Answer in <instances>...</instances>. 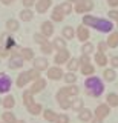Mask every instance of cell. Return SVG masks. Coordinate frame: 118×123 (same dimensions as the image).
Listing matches in <instances>:
<instances>
[{
  "label": "cell",
  "mask_w": 118,
  "mask_h": 123,
  "mask_svg": "<svg viewBox=\"0 0 118 123\" xmlns=\"http://www.w3.org/2000/svg\"><path fill=\"white\" fill-rule=\"evenodd\" d=\"M66 17V15L63 14V11L60 9V5H57L52 8V14H51V22H55V23H60L63 22V18Z\"/></svg>",
  "instance_id": "e0dca14e"
},
{
  "label": "cell",
  "mask_w": 118,
  "mask_h": 123,
  "mask_svg": "<svg viewBox=\"0 0 118 123\" xmlns=\"http://www.w3.org/2000/svg\"><path fill=\"white\" fill-rule=\"evenodd\" d=\"M37 79H40V71H37L35 68H32V69L20 72L18 77H17V80H16V85H17V88H25L28 83L35 82Z\"/></svg>",
  "instance_id": "3957f363"
},
{
  "label": "cell",
  "mask_w": 118,
  "mask_h": 123,
  "mask_svg": "<svg viewBox=\"0 0 118 123\" xmlns=\"http://www.w3.org/2000/svg\"><path fill=\"white\" fill-rule=\"evenodd\" d=\"M97 49H98V52H104L106 54V51H107V49H109V46H107V43H106V40H100V42H98V43H97Z\"/></svg>",
  "instance_id": "b9f144b4"
},
{
  "label": "cell",
  "mask_w": 118,
  "mask_h": 123,
  "mask_svg": "<svg viewBox=\"0 0 118 123\" xmlns=\"http://www.w3.org/2000/svg\"><path fill=\"white\" fill-rule=\"evenodd\" d=\"M58 91H60V92H63V94H64V95H67V97L74 98V97H77V95H78L80 88L77 86V85H66V86L60 88Z\"/></svg>",
  "instance_id": "4fadbf2b"
},
{
  "label": "cell",
  "mask_w": 118,
  "mask_h": 123,
  "mask_svg": "<svg viewBox=\"0 0 118 123\" xmlns=\"http://www.w3.org/2000/svg\"><path fill=\"white\" fill-rule=\"evenodd\" d=\"M62 37L64 38V40H72V38L75 37V28H74V26H71V25L63 26V29H62Z\"/></svg>",
  "instance_id": "d6986e66"
},
{
  "label": "cell",
  "mask_w": 118,
  "mask_h": 123,
  "mask_svg": "<svg viewBox=\"0 0 118 123\" xmlns=\"http://www.w3.org/2000/svg\"><path fill=\"white\" fill-rule=\"evenodd\" d=\"M5 46L9 49V51H14V49L17 48V45H16V40H14L12 37H8V38H6V43H5Z\"/></svg>",
  "instance_id": "60d3db41"
},
{
  "label": "cell",
  "mask_w": 118,
  "mask_h": 123,
  "mask_svg": "<svg viewBox=\"0 0 118 123\" xmlns=\"http://www.w3.org/2000/svg\"><path fill=\"white\" fill-rule=\"evenodd\" d=\"M109 114H110V106L107 105V103H101V105H98L97 108H95V111H94L95 117H100V118H103V120H104Z\"/></svg>",
  "instance_id": "8fae6325"
},
{
  "label": "cell",
  "mask_w": 118,
  "mask_h": 123,
  "mask_svg": "<svg viewBox=\"0 0 118 123\" xmlns=\"http://www.w3.org/2000/svg\"><path fill=\"white\" fill-rule=\"evenodd\" d=\"M34 6H35V11L39 14H45L52 6V0H37V3Z\"/></svg>",
  "instance_id": "9a60e30c"
},
{
  "label": "cell",
  "mask_w": 118,
  "mask_h": 123,
  "mask_svg": "<svg viewBox=\"0 0 118 123\" xmlns=\"http://www.w3.org/2000/svg\"><path fill=\"white\" fill-rule=\"evenodd\" d=\"M60 9L63 11V14H64V15H69L72 11H74V5H72L71 2H67V0H66V2L60 3Z\"/></svg>",
  "instance_id": "e575fe53"
},
{
  "label": "cell",
  "mask_w": 118,
  "mask_h": 123,
  "mask_svg": "<svg viewBox=\"0 0 118 123\" xmlns=\"http://www.w3.org/2000/svg\"><path fill=\"white\" fill-rule=\"evenodd\" d=\"M84 89H86V94L90 95V97H100L104 92V83H103L100 77L90 75V77H86L84 80Z\"/></svg>",
  "instance_id": "7a4b0ae2"
},
{
  "label": "cell",
  "mask_w": 118,
  "mask_h": 123,
  "mask_svg": "<svg viewBox=\"0 0 118 123\" xmlns=\"http://www.w3.org/2000/svg\"><path fill=\"white\" fill-rule=\"evenodd\" d=\"M11 86H12V80L9 79V75L0 72V94H8Z\"/></svg>",
  "instance_id": "52a82bcc"
},
{
  "label": "cell",
  "mask_w": 118,
  "mask_h": 123,
  "mask_svg": "<svg viewBox=\"0 0 118 123\" xmlns=\"http://www.w3.org/2000/svg\"><path fill=\"white\" fill-rule=\"evenodd\" d=\"M117 28H118V18H117Z\"/></svg>",
  "instance_id": "db71d44e"
},
{
  "label": "cell",
  "mask_w": 118,
  "mask_h": 123,
  "mask_svg": "<svg viewBox=\"0 0 118 123\" xmlns=\"http://www.w3.org/2000/svg\"><path fill=\"white\" fill-rule=\"evenodd\" d=\"M106 103H107L110 108H118V94L109 92V94L106 95Z\"/></svg>",
  "instance_id": "f546056e"
},
{
  "label": "cell",
  "mask_w": 118,
  "mask_h": 123,
  "mask_svg": "<svg viewBox=\"0 0 118 123\" xmlns=\"http://www.w3.org/2000/svg\"><path fill=\"white\" fill-rule=\"evenodd\" d=\"M26 109H28V112L32 114V115H40L41 112H43V106H41L40 103H37V102H34L32 105H29Z\"/></svg>",
  "instance_id": "4316f807"
},
{
  "label": "cell",
  "mask_w": 118,
  "mask_h": 123,
  "mask_svg": "<svg viewBox=\"0 0 118 123\" xmlns=\"http://www.w3.org/2000/svg\"><path fill=\"white\" fill-rule=\"evenodd\" d=\"M34 62V68L37 69V71H48V68H49V62H48V59L46 57H35V59L32 60Z\"/></svg>",
  "instance_id": "5bb4252c"
},
{
  "label": "cell",
  "mask_w": 118,
  "mask_h": 123,
  "mask_svg": "<svg viewBox=\"0 0 118 123\" xmlns=\"http://www.w3.org/2000/svg\"><path fill=\"white\" fill-rule=\"evenodd\" d=\"M83 108H84V102H83L80 97H74V98H72V103H71V109L72 111L78 112V111H81Z\"/></svg>",
  "instance_id": "4dcf8cb0"
},
{
  "label": "cell",
  "mask_w": 118,
  "mask_h": 123,
  "mask_svg": "<svg viewBox=\"0 0 118 123\" xmlns=\"http://www.w3.org/2000/svg\"><path fill=\"white\" fill-rule=\"evenodd\" d=\"M0 105H2V98H0Z\"/></svg>",
  "instance_id": "11a10c76"
},
{
  "label": "cell",
  "mask_w": 118,
  "mask_h": 123,
  "mask_svg": "<svg viewBox=\"0 0 118 123\" xmlns=\"http://www.w3.org/2000/svg\"><path fill=\"white\" fill-rule=\"evenodd\" d=\"M83 25L94 28L98 32H104L109 34L113 31V22L109 18H101V17H95L92 14H84L83 15Z\"/></svg>",
  "instance_id": "6da1fadb"
},
{
  "label": "cell",
  "mask_w": 118,
  "mask_h": 123,
  "mask_svg": "<svg viewBox=\"0 0 118 123\" xmlns=\"http://www.w3.org/2000/svg\"><path fill=\"white\" fill-rule=\"evenodd\" d=\"M34 42L39 43V45H43V43H46V42H49V40H48V37H45L41 32H35L34 34Z\"/></svg>",
  "instance_id": "f35d334b"
},
{
  "label": "cell",
  "mask_w": 118,
  "mask_h": 123,
  "mask_svg": "<svg viewBox=\"0 0 118 123\" xmlns=\"http://www.w3.org/2000/svg\"><path fill=\"white\" fill-rule=\"evenodd\" d=\"M32 18H34V12L29 8H25V9L20 11V20L22 22H31Z\"/></svg>",
  "instance_id": "1f68e13d"
},
{
  "label": "cell",
  "mask_w": 118,
  "mask_h": 123,
  "mask_svg": "<svg viewBox=\"0 0 118 123\" xmlns=\"http://www.w3.org/2000/svg\"><path fill=\"white\" fill-rule=\"evenodd\" d=\"M103 80L104 82H115L117 80V71L113 68H106L103 71Z\"/></svg>",
  "instance_id": "ac0fdd59"
},
{
  "label": "cell",
  "mask_w": 118,
  "mask_h": 123,
  "mask_svg": "<svg viewBox=\"0 0 118 123\" xmlns=\"http://www.w3.org/2000/svg\"><path fill=\"white\" fill-rule=\"evenodd\" d=\"M54 31H55V28H54V23H52L51 20H45V22L40 25V32L43 34L45 37H48V38L52 37Z\"/></svg>",
  "instance_id": "7c38bea8"
},
{
  "label": "cell",
  "mask_w": 118,
  "mask_h": 123,
  "mask_svg": "<svg viewBox=\"0 0 118 123\" xmlns=\"http://www.w3.org/2000/svg\"><path fill=\"white\" fill-rule=\"evenodd\" d=\"M32 103H34V94H31L29 89L23 91V105L28 108L29 105H32Z\"/></svg>",
  "instance_id": "8d00e7d4"
},
{
  "label": "cell",
  "mask_w": 118,
  "mask_h": 123,
  "mask_svg": "<svg viewBox=\"0 0 118 123\" xmlns=\"http://www.w3.org/2000/svg\"><path fill=\"white\" fill-rule=\"evenodd\" d=\"M90 123H103V118H100V117H95V115H94V118L90 120Z\"/></svg>",
  "instance_id": "681fc988"
},
{
  "label": "cell",
  "mask_w": 118,
  "mask_h": 123,
  "mask_svg": "<svg viewBox=\"0 0 118 123\" xmlns=\"http://www.w3.org/2000/svg\"><path fill=\"white\" fill-rule=\"evenodd\" d=\"M78 60H80V66H81V65H89L90 63V55H87V54H81V55L78 57Z\"/></svg>",
  "instance_id": "7bdbcfd3"
},
{
  "label": "cell",
  "mask_w": 118,
  "mask_h": 123,
  "mask_svg": "<svg viewBox=\"0 0 118 123\" xmlns=\"http://www.w3.org/2000/svg\"><path fill=\"white\" fill-rule=\"evenodd\" d=\"M2 123H3V122H2Z\"/></svg>",
  "instance_id": "6f0895ef"
},
{
  "label": "cell",
  "mask_w": 118,
  "mask_h": 123,
  "mask_svg": "<svg viewBox=\"0 0 118 123\" xmlns=\"http://www.w3.org/2000/svg\"><path fill=\"white\" fill-rule=\"evenodd\" d=\"M94 62L98 65V66H106V65H109V59H107V55H106L104 52H97L94 55Z\"/></svg>",
  "instance_id": "44dd1931"
},
{
  "label": "cell",
  "mask_w": 118,
  "mask_h": 123,
  "mask_svg": "<svg viewBox=\"0 0 118 123\" xmlns=\"http://www.w3.org/2000/svg\"><path fill=\"white\" fill-rule=\"evenodd\" d=\"M107 2V5L110 6V9H113V8L118 6V0H106Z\"/></svg>",
  "instance_id": "c3c4849f"
},
{
  "label": "cell",
  "mask_w": 118,
  "mask_h": 123,
  "mask_svg": "<svg viewBox=\"0 0 118 123\" xmlns=\"http://www.w3.org/2000/svg\"><path fill=\"white\" fill-rule=\"evenodd\" d=\"M92 118H94V112L89 109V108H83L81 111H78V120H80V122L89 123Z\"/></svg>",
  "instance_id": "2e32d148"
},
{
  "label": "cell",
  "mask_w": 118,
  "mask_h": 123,
  "mask_svg": "<svg viewBox=\"0 0 118 123\" xmlns=\"http://www.w3.org/2000/svg\"><path fill=\"white\" fill-rule=\"evenodd\" d=\"M20 49H22V48H18V46H17L14 51H11L9 62H8V66H9L11 69H20L22 66H23L25 60L22 59V55H20Z\"/></svg>",
  "instance_id": "277c9868"
},
{
  "label": "cell",
  "mask_w": 118,
  "mask_h": 123,
  "mask_svg": "<svg viewBox=\"0 0 118 123\" xmlns=\"http://www.w3.org/2000/svg\"><path fill=\"white\" fill-rule=\"evenodd\" d=\"M0 2L3 3V5H11L12 2H16V0H0Z\"/></svg>",
  "instance_id": "f907efd6"
},
{
  "label": "cell",
  "mask_w": 118,
  "mask_h": 123,
  "mask_svg": "<svg viewBox=\"0 0 118 123\" xmlns=\"http://www.w3.org/2000/svg\"><path fill=\"white\" fill-rule=\"evenodd\" d=\"M0 40H2V38H0Z\"/></svg>",
  "instance_id": "9f6ffc18"
},
{
  "label": "cell",
  "mask_w": 118,
  "mask_h": 123,
  "mask_svg": "<svg viewBox=\"0 0 118 123\" xmlns=\"http://www.w3.org/2000/svg\"><path fill=\"white\" fill-rule=\"evenodd\" d=\"M80 72H81L83 75H86V77H90V75L95 74V66H94L92 63H89V65H81V66H80Z\"/></svg>",
  "instance_id": "83f0119b"
},
{
  "label": "cell",
  "mask_w": 118,
  "mask_h": 123,
  "mask_svg": "<svg viewBox=\"0 0 118 123\" xmlns=\"http://www.w3.org/2000/svg\"><path fill=\"white\" fill-rule=\"evenodd\" d=\"M75 36H77V38L80 42H89V38H90V32H89V28L84 25H80L77 29H75Z\"/></svg>",
  "instance_id": "30bf717a"
},
{
  "label": "cell",
  "mask_w": 118,
  "mask_h": 123,
  "mask_svg": "<svg viewBox=\"0 0 118 123\" xmlns=\"http://www.w3.org/2000/svg\"><path fill=\"white\" fill-rule=\"evenodd\" d=\"M52 46H54L55 51H62V49H66V40L63 37H54L52 38Z\"/></svg>",
  "instance_id": "cb8c5ba5"
},
{
  "label": "cell",
  "mask_w": 118,
  "mask_h": 123,
  "mask_svg": "<svg viewBox=\"0 0 118 123\" xmlns=\"http://www.w3.org/2000/svg\"><path fill=\"white\" fill-rule=\"evenodd\" d=\"M106 43H107L109 48H117V46H118V31H112V32H109L107 38H106Z\"/></svg>",
  "instance_id": "7402d4cb"
},
{
  "label": "cell",
  "mask_w": 118,
  "mask_h": 123,
  "mask_svg": "<svg viewBox=\"0 0 118 123\" xmlns=\"http://www.w3.org/2000/svg\"><path fill=\"white\" fill-rule=\"evenodd\" d=\"M2 120H3V123H17L16 115H14V112H11V111H5L2 114Z\"/></svg>",
  "instance_id": "d6a6232c"
},
{
  "label": "cell",
  "mask_w": 118,
  "mask_h": 123,
  "mask_svg": "<svg viewBox=\"0 0 118 123\" xmlns=\"http://www.w3.org/2000/svg\"><path fill=\"white\" fill-rule=\"evenodd\" d=\"M46 83H48L46 79H41V77H40V79H37L35 82H32L31 88H28V89H29V92H31V94L35 95V94H39V92H41L45 88H46Z\"/></svg>",
  "instance_id": "9c48e42d"
},
{
  "label": "cell",
  "mask_w": 118,
  "mask_h": 123,
  "mask_svg": "<svg viewBox=\"0 0 118 123\" xmlns=\"http://www.w3.org/2000/svg\"><path fill=\"white\" fill-rule=\"evenodd\" d=\"M77 74L75 72H66V74L63 75V79H64V83L66 85H75L77 83Z\"/></svg>",
  "instance_id": "836d02e7"
},
{
  "label": "cell",
  "mask_w": 118,
  "mask_h": 123,
  "mask_svg": "<svg viewBox=\"0 0 118 123\" xmlns=\"http://www.w3.org/2000/svg\"><path fill=\"white\" fill-rule=\"evenodd\" d=\"M67 2H71V3H77L78 0H67Z\"/></svg>",
  "instance_id": "816d5d0a"
},
{
  "label": "cell",
  "mask_w": 118,
  "mask_h": 123,
  "mask_svg": "<svg viewBox=\"0 0 118 123\" xmlns=\"http://www.w3.org/2000/svg\"><path fill=\"white\" fill-rule=\"evenodd\" d=\"M71 59V52L66 49H62V51H57V54L54 55V63H57V66H60V65H64L67 63Z\"/></svg>",
  "instance_id": "ba28073f"
},
{
  "label": "cell",
  "mask_w": 118,
  "mask_h": 123,
  "mask_svg": "<svg viewBox=\"0 0 118 123\" xmlns=\"http://www.w3.org/2000/svg\"><path fill=\"white\" fill-rule=\"evenodd\" d=\"M2 105H3V108H5L6 111L12 109V108L16 106V98H14V95L6 94L5 97H3V100H2Z\"/></svg>",
  "instance_id": "ffe728a7"
},
{
  "label": "cell",
  "mask_w": 118,
  "mask_h": 123,
  "mask_svg": "<svg viewBox=\"0 0 118 123\" xmlns=\"http://www.w3.org/2000/svg\"><path fill=\"white\" fill-rule=\"evenodd\" d=\"M40 51L45 54V55H48V54H52V51H54V46H52L51 42H46V43L40 45Z\"/></svg>",
  "instance_id": "74e56055"
},
{
  "label": "cell",
  "mask_w": 118,
  "mask_h": 123,
  "mask_svg": "<svg viewBox=\"0 0 118 123\" xmlns=\"http://www.w3.org/2000/svg\"><path fill=\"white\" fill-rule=\"evenodd\" d=\"M5 26L9 32H16V31H18V28H20V22L16 20V18H8L6 23H5Z\"/></svg>",
  "instance_id": "484cf974"
},
{
  "label": "cell",
  "mask_w": 118,
  "mask_h": 123,
  "mask_svg": "<svg viewBox=\"0 0 118 123\" xmlns=\"http://www.w3.org/2000/svg\"><path fill=\"white\" fill-rule=\"evenodd\" d=\"M46 75H48L49 80H52V82H58V80L63 79L64 72H63V69L60 66H52V68H48Z\"/></svg>",
  "instance_id": "8992f818"
},
{
  "label": "cell",
  "mask_w": 118,
  "mask_h": 123,
  "mask_svg": "<svg viewBox=\"0 0 118 123\" xmlns=\"http://www.w3.org/2000/svg\"><path fill=\"white\" fill-rule=\"evenodd\" d=\"M41 114H43V118L46 122H49V123H55L57 115H58L54 109H43V112H41Z\"/></svg>",
  "instance_id": "d4e9b609"
},
{
  "label": "cell",
  "mask_w": 118,
  "mask_h": 123,
  "mask_svg": "<svg viewBox=\"0 0 118 123\" xmlns=\"http://www.w3.org/2000/svg\"><path fill=\"white\" fill-rule=\"evenodd\" d=\"M107 15H109V20H115L117 22V18H118V9L117 8H113V9H110L109 12H107Z\"/></svg>",
  "instance_id": "f6af8a7d"
},
{
  "label": "cell",
  "mask_w": 118,
  "mask_h": 123,
  "mask_svg": "<svg viewBox=\"0 0 118 123\" xmlns=\"http://www.w3.org/2000/svg\"><path fill=\"white\" fill-rule=\"evenodd\" d=\"M20 55H22V59H23L25 62L26 60H34L35 59V55H34V49H31V48H22L20 49Z\"/></svg>",
  "instance_id": "f1b7e54d"
},
{
  "label": "cell",
  "mask_w": 118,
  "mask_h": 123,
  "mask_svg": "<svg viewBox=\"0 0 118 123\" xmlns=\"http://www.w3.org/2000/svg\"><path fill=\"white\" fill-rule=\"evenodd\" d=\"M95 51V45L90 43V42H84L81 46V54H87V55H90Z\"/></svg>",
  "instance_id": "d590c367"
},
{
  "label": "cell",
  "mask_w": 118,
  "mask_h": 123,
  "mask_svg": "<svg viewBox=\"0 0 118 123\" xmlns=\"http://www.w3.org/2000/svg\"><path fill=\"white\" fill-rule=\"evenodd\" d=\"M94 8H95V3L92 2V0H78V2L74 5V11L77 14L84 15V14H89Z\"/></svg>",
  "instance_id": "5b68a950"
},
{
  "label": "cell",
  "mask_w": 118,
  "mask_h": 123,
  "mask_svg": "<svg viewBox=\"0 0 118 123\" xmlns=\"http://www.w3.org/2000/svg\"><path fill=\"white\" fill-rule=\"evenodd\" d=\"M66 68L69 72H77V69H80V60L78 57H71L69 62L66 63Z\"/></svg>",
  "instance_id": "603a6c76"
},
{
  "label": "cell",
  "mask_w": 118,
  "mask_h": 123,
  "mask_svg": "<svg viewBox=\"0 0 118 123\" xmlns=\"http://www.w3.org/2000/svg\"><path fill=\"white\" fill-rule=\"evenodd\" d=\"M69 122H71L69 115H67V114H64V112L58 114V115H57V120H55V123H69Z\"/></svg>",
  "instance_id": "ab89813d"
},
{
  "label": "cell",
  "mask_w": 118,
  "mask_h": 123,
  "mask_svg": "<svg viewBox=\"0 0 118 123\" xmlns=\"http://www.w3.org/2000/svg\"><path fill=\"white\" fill-rule=\"evenodd\" d=\"M22 3H23L25 8H29V9H31V8L37 3V0H22Z\"/></svg>",
  "instance_id": "7dc6e473"
},
{
  "label": "cell",
  "mask_w": 118,
  "mask_h": 123,
  "mask_svg": "<svg viewBox=\"0 0 118 123\" xmlns=\"http://www.w3.org/2000/svg\"><path fill=\"white\" fill-rule=\"evenodd\" d=\"M17 123H26L25 120H17Z\"/></svg>",
  "instance_id": "f5cc1de1"
},
{
  "label": "cell",
  "mask_w": 118,
  "mask_h": 123,
  "mask_svg": "<svg viewBox=\"0 0 118 123\" xmlns=\"http://www.w3.org/2000/svg\"><path fill=\"white\" fill-rule=\"evenodd\" d=\"M109 65H110V68H113V69H117L118 68V55H112L109 59Z\"/></svg>",
  "instance_id": "bcb514c9"
},
{
  "label": "cell",
  "mask_w": 118,
  "mask_h": 123,
  "mask_svg": "<svg viewBox=\"0 0 118 123\" xmlns=\"http://www.w3.org/2000/svg\"><path fill=\"white\" fill-rule=\"evenodd\" d=\"M11 55V51L8 48H6L5 45L3 46H0V59H6V57H9Z\"/></svg>",
  "instance_id": "ee69618b"
}]
</instances>
